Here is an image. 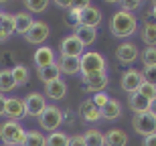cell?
Segmentation results:
<instances>
[{
  "label": "cell",
  "mask_w": 156,
  "mask_h": 146,
  "mask_svg": "<svg viewBox=\"0 0 156 146\" xmlns=\"http://www.w3.org/2000/svg\"><path fill=\"white\" fill-rule=\"evenodd\" d=\"M138 30V18L132 12L126 10H118L112 14L110 18V33L118 39H128Z\"/></svg>",
  "instance_id": "obj_1"
},
{
  "label": "cell",
  "mask_w": 156,
  "mask_h": 146,
  "mask_svg": "<svg viewBox=\"0 0 156 146\" xmlns=\"http://www.w3.org/2000/svg\"><path fill=\"white\" fill-rule=\"evenodd\" d=\"M24 110H27V116L30 118H39L43 112L47 110V98L45 94H39V91H30V94L24 95Z\"/></svg>",
  "instance_id": "obj_5"
},
{
  "label": "cell",
  "mask_w": 156,
  "mask_h": 146,
  "mask_svg": "<svg viewBox=\"0 0 156 146\" xmlns=\"http://www.w3.org/2000/svg\"><path fill=\"white\" fill-rule=\"evenodd\" d=\"M87 4H89V2H79V4H75L69 12H67V18H65V23L69 24V27H73V30H75L77 27L81 24V10H83Z\"/></svg>",
  "instance_id": "obj_28"
},
{
  "label": "cell",
  "mask_w": 156,
  "mask_h": 146,
  "mask_svg": "<svg viewBox=\"0 0 156 146\" xmlns=\"http://www.w3.org/2000/svg\"><path fill=\"white\" fill-rule=\"evenodd\" d=\"M65 95H67V83L63 81V77L45 85V98L47 99H55V101H59V99H63Z\"/></svg>",
  "instance_id": "obj_17"
},
{
  "label": "cell",
  "mask_w": 156,
  "mask_h": 146,
  "mask_svg": "<svg viewBox=\"0 0 156 146\" xmlns=\"http://www.w3.org/2000/svg\"><path fill=\"white\" fill-rule=\"evenodd\" d=\"M99 23H101V12H99V8H95L93 4H87L81 10V24L83 27H91V29H98Z\"/></svg>",
  "instance_id": "obj_16"
},
{
  "label": "cell",
  "mask_w": 156,
  "mask_h": 146,
  "mask_svg": "<svg viewBox=\"0 0 156 146\" xmlns=\"http://www.w3.org/2000/svg\"><path fill=\"white\" fill-rule=\"evenodd\" d=\"M2 146H8V144H2Z\"/></svg>",
  "instance_id": "obj_45"
},
{
  "label": "cell",
  "mask_w": 156,
  "mask_h": 146,
  "mask_svg": "<svg viewBox=\"0 0 156 146\" xmlns=\"http://www.w3.org/2000/svg\"><path fill=\"white\" fill-rule=\"evenodd\" d=\"M79 118L83 122H89V124L99 122L101 120V110L93 104L91 99H83V104L79 105Z\"/></svg>",
  "instance_id": "obj_14"
},
{
  "label": "cell",
  "mask_w": 156,
  "mask_h": 146,
  "mask_svg": "<svg viewBox=\"0 0 156 146\" xmlns=\"http://www.w3.org/2000/svg\"><path fill=\"white\" fill-rule=\"evenodd\" d=\"M4 105H6V95L0 94V116H4Z\"/></svg>",
  "instance_id": "obj_41"
},
{
  "label": "cell",
  "mask_w": 156,
  "mask_h": 146,
  "mask_svg": "<svg viewBox=\"0 0 156 146\" xmlns=\"http://www.w3.org/2000/svg\"><path fill=\"white\" fill-rule=\"evenodd\" d=\"M69 138L65 132H51V134L47 136V146H69Z\"/></svg>",
  "instance_id": "obj_32"
},
{
  "label": "cell",
  "mask_w": 156,
  "mask_h": 146,
  "mask_svg": "<svg viewBox=\"0 0 156 146\" xmlns=\"http://www.w3.org/2000/svg\"><path fill=\"white\" fill-rule=\"evenodd\" d=\"M128 108H130L136 116L148 114V112H150V99H146L144 95H140L138 91H136V94H130L128 95Z\"/></svg>",
  "instance_id": "obj_15"
},
{
  "label": "cell",
  "mask_w": 156,
  "mask_h": 146,
  "mask_svg": "<svg viewBox=\"0 0 156 146\" xmlns=\"http://www.w3.org/2000/svg\"><path fill=\"white\" fill-rule=\"evenodd\" d=\"M14 24H16V33L24 37L29 33V29L35 24V18H33V14L23 10V12H16V14H14Z\"/></svg>",
  "instance_id": "obj_20"
},
{
  "label": "cell",
  "mask_w": 156,
  "mask_h": 146,
  "mask_svg": "<svg viewBox=\"0 0 156 146\" xmlns=\"http://www.w3.org/2000/svg\"><path fill=\"white\" fill-rule=\"evenodd\" d=\"M59 51H61V57H75V59H81L85 47H83V43L77 39L75 35H67L61 41L59 45Z\"/></svg>",
  "instance_id": "obj_10"
},
{
  "label": "cell",
  "mask_w": 156,
  "mask_h": 146,
  "mask_svg": "<svg viewBox=\"0 0 156 146\" xmlns=\"http://www.w3.org/2000/svg\"><path fill=\"white\" fill-rule=\"evenodd\" d=\"M55 4H57L59 8H67V12H69L71 8H73V6H75V2H69V0H67V2H65V0H57V2H55Z\"/></svg>",
  "instance_id": "obj_39"
},
{
  "label": "cell",
  "mask_w": 156,
  "mask_h": 146,
  "mask_svg": "<svg viewBox=\"0 0 156 146\" xmlns=\"http://www.w3.org/2000/svg\"><path fill=\"white\" fill-rule=\"evenodd\" d=\"M116 57H118V61H120L122 65H132L134 61L140 57V49L136 47L132 41H126L116 49Z\"/></svg>",
  "instance_id": "obj_12"
},
{
  "label": "cell",
  "mask_w": 156,
  "mask_h": 146,
  "mask_svg": "<svg viewBox=\"0 0 156 146\" xmlns=\"http://www.w3.org/2000/svg\"><path fill=\"white\" fill-rule=\"evenodd\" d=\"M132 128L134 132H138L140 136H152L156 134V118L152 116L150 112L148 114H140V116L132 118Z\"/></svg>",
  "instance_id": "obj_6"
},
{
  "label": "cell",
  "mask_w": 156,
  "mask_h": 146,
  "mask_svg": "<svg viewBox=\"0 0 156 146\" xmlns=\"http://www.w3.org/2000/svg\"><path fill=\"white\" fill-rule=\"evenodd\" d=\"M142 146H156V134L146 136V138H144V142H142Z\"/></svg>",
  "instance_id": "obj_40"
},
{
  "label": "cell",
  "mask_w": 156,
  "mask_h": 146,
  "mask_svg": "<svg viewBox=\"0 0 156 146\" xmlns=\"http://www.w3.org/2000/svg\"><path fill=\"white\" fill-rule=\"evenodd\" d=\"M63 120H65V118H63V110L57 108V105H47V110L39 116L41 128L47 130L49 134H51V132H57V130L61 128Z\"/></svg>",
  "instance_id": "obj_4"
},
{
  "label": "cell",
  "mask_w": 156,
  "mask_h": 146,
  "mask_svg": "<svg viewBox=\"0 0 156 146\" xmlns=\"http://www.w3.org/2000/svg\"><path fill=\"white\" fill-rule=\"evenodd\" d=\"M81 63V75H91L105 71V57L98 51H85L79 59Z\"/></svg>",
  "instance_id": "obj_3"
},
{
  "label": "cell",
  "mask_w": 156,
  "mask_h": 146,
  "mask_svg": "<svg viewBox=\"0 0 156 146\" xmlns=\"http://www.w3.org/2000/svg\"><path fill=\"white\" fill-rule=\"evenodd\" d=\"M152 18H154V23H156V2H154V4H152Z\"/></svg>",
  "instance_id": "obj_43"
},
{
  "label": "cell",
  "mask_w": 156,
  "mask_h": 146,
  "mask_svg": "<svg viewBox=\"0 0 156 146\" xmlns=\"http://www.w3.org/2000/svg\"><path fill=\"white\" fill-rule=\"evenodd\" d=\"M81 83H83V87H85L87 91L99 94V91H105V87L110 85V77H108L105 71H101V73H91V75H83Z\"/></svg>",
  "instance_id": "obj_8"
},
{
  "label": "cell",
  "mask_w": 156,
  "mask_h": 146,
  "mask_svg": "<svg viewBox=\"0 0 156 146\" xmlns=\"http://www.w3.org/2000/svg\"><path fill=\"white\" fill-rule=\"evenodd\" d=\"M142 75H144V81H146V83H152V85H156V67H144Z\"/></svg>",
  "instance_id": "obj_37"
},
{
  "label": "cell",
  "mask_w": 156,
  "mask_h": 146,
  "mask_svg": "<svg viewBox=\"0 0 156 146\" xmlns=\"http://www.w3.org/2000/svg\"><path fill=\"white\" fill-rule=\"evenodd\" d=\"M14 33H16L14 14H10V12H4V16H2V23H0V43L8 41V39H10Z\"/></svg>",
  "instance_id": "obj_19"
},
{
  "label": "cell",
  "mask_w": 156,
  "mask_h": 146,
  "mask_svg": "<svg viewBox=\"0 0 156 146\" xmlns=\"http://www.w3.org/2000/svg\"><path fill=\"white\" fill-rule=\"evenodd\" d=\"M73 35L83 43V47H89V45H93L95 39H98V29H91V27H83V24H79V27L73 30Z\"/></svg>",
  "instance_id": "obj_21"
},
{
  "label": "cell",
  "mask_w": 156,
  "mask_h": 146,
  "mask_svg": "<svg viewBox=\"0 0 156 146\" xmlns=\"http://www.w3.org/2000/svg\"><path fill=\"white\" fill-rule=\"evenodd\" d=\"M12 77H14V83H16V87H20V85H27L30 79V71L29 67L24 63H16L14 67H12Z\"/></svg>",
  "instance_id": "obj_26"
},
{
  "label": "cell",
  "mask_w": 156,
  "mask_h": 146,
  "mask_svg": "<svg viewBox=\"0 0 156 146\" xmlns=\"http://www.w3.org/2000/svg\"><path fill=\"white\" fill-rule=\"evenodd\" d=\"M142 83H144V75H142V71H138V69H128V71H124V75H122V79H120L122 89H124L128 95H130V94H136Z\"/></svg>",
  "instance_id": "obj_9"
},
{
  "label": "cell",
  "mask_w": 156,
  "mask_h": 146,
  "mask_svg": "<svg viewBox=\"0 0 156 146\" xmlns=\"http://www.w3.org/2000/svg\"><path fill=\"white\" fill-rule=\"evenodd\" d=\"M140 37L146 43V47H156V23L146 20L140 29Z\"/></svg>",
  "instance_id": "obj_25"
},
{
  "label": "cell",
  "mask_w": 156,
  "mask_h": 146,
  "mask_svg": "<svg viewBox=\"0 0 156 146\" xmlns=\"http://www.w3.org/2000/svg\"><path fill=\"white\" fill-rule=\"evenodd\" d=\"M150 114H152V116L156 118V98H154V99L150 101Z\"/></svg>",
  "instance_id": "obj_42"
},
{
  "label": "cell",
  "mask_w": 156,
  "mask_h": 146,
  "mask_svg": "<svg viewBox=\"0 0 156 146\" xmlns=\"http://www.w3.org/2000/svg\"><path fill=\"white\" fill-rule=\"evenodd\" d=\"M83 142L85 146H105V134L99 132L98 128H89L83 134Z\"/></svg>",
  "instance_id": "obj_27"
},
{
  "label": "cell",
  "mask_w": 156,
  "mask_h": 146,
  "mask_svg": "<svg viewBox=\"0 0 156 146\" xmlns=\"http://www.w3.org/2000/svg\"><path fill=\"white\" fill-rule=\"evenodd\" d=\"M24 8L29 14H41L49 8V0H24Z\"/></svg>",
  "instance_id": "obj_31"
},
{
  "label": "cell",
  "mask_w": 156,
  "mask_h": 146,
  "mask_svg": "<svg viewBox=\"0 0 156 146\" xmlns=\"http://www.w3.org/2000/svg\"><path fill=\"white\" fill-rule=\"evenodd\" d=\"M57 65L63 75H79L81 73V63L75 57H59Z\"/></svg>",
  "instance_id": "obj_18"
},
{
  "label": "cell",
  "mask_w": 156,
  "mask_h": 146,
  "mask_svg": "<svg viewBox=\"0 0 156 146\" xmlns=\"http://www.w3.org/2000/svg\"><path fill=\"white\" fill-rule=\"evenodd\" d=\"M89 99H91L93 104H95V105L99 108V110H101V108H105V104L110 101V95L105 94V91H99V94H93Z\"/></svg>",
  "instance_id": "obj_35"
},
{
  "label": "cell",
  "mask_w": 156,
  "mask_h": 146,
  "mask_svg": "<svg viewBox=\"0 0 156 146\" xmlns=\"http://www.w3.org/2000/svg\"><path fill=\"white\" fill-rule=\"evenodd\" d=\"M16 83H14V77H12L10 69H0V94H10L14 91Z\"/></svg>",
  "instance_id": "obj_29"
},
{
  "label": "cell",
  "mask_w": 156,
  "mask_h": 146,
  "mask_svg": "<svg viewBox=\"0 0 156 146\" xmlns=\"http://www.w3.org/2000/svg\"><path fill=\"white\" fill-rule=\"evenodd\" d=\"M24 136H27V130L23 128V124H20V122L6 120V122L0 124V140H2V144L23 146Z\"/></svg>",
  "instance_id": "obj_2"
},
{
  "label": "cell",
  "mask_w": 156,
  "mask_h": 146,
  "mask_svg": "<svg viewBox=\"0 0 156 146\" xmlns=\"http://www.w3.org/2000/svg\"><path fill=\"white\" fill-rule=\"evenodd\" d=\"M4 116L8 118V120H12V122H20L23 118H27L24 99H23V98H6Z\"/></svg>",
  "instance_id": "obj_11"
},
{
  "label": "cell",
  "mask_w": 156,
  "mask_h": 146,
  "mask_svg": "<svg viewBox=\"0 0 156 146\" xmlns=\"http://www.w3.org/2000/svg\"><path fill=\"white\" fill-rule=\"evenodd\" d=\"M2 16H4V12H2V8H0V23H2Z\"/></svg>",
  "instance_id": "obj_44"
},
{
  "label": "cell",
  "mask_w": 156,
  "mask_h": 146,
  "mask_svg": "<svg viewBox=\"0 0 156 146\" xmlns=\"http://www.w3.org/2000/svg\"><path fill=\"white\" fill-rule=\"evenodd\" d=\"M138 8H142V2L140 0H132V2H120V10H126V12H136Z\"/></svg>",
  "instance_id": "obj_36"
},
{
  "label": "cell",
  "mask_w": 156,
  "mask_h": 146,
  "mask_svg": "<svg viewBox=\"0 0 156 146\" xmlns=\"http://www.w3.org/2000/svg\"><path fill=\"white\" fill-rule=\"evenodd\" d=\"M138 94H140V95H144L146 99H150V101H152V99L156 98V85H152V83H146V81H144L142 85H140Z\"/></svg>",
  "instance_id": "obj_34"
},
{
  "label": "cell",
  "mask_w": 156,
  "mask_h": 146,
  "mask_svg": "<svg viewBox=\"0 0 156 146\" xmlns=\"http://www.w3.org/2000/svg\"><path fill=\"white\" fill-rule=\"evenodd\" d=\"M33 63H35L37 69H45V67H49V65L57 63V59H55V49L49 47V45L39 47L35 51V55H33Z\"/></svg>",
  "instance_id": "obj_13"
},
{
  "label": "cell",
  "mask_w": 156,
  "mask_h": 146,
  "mask_svg": "<svg viewBox=\"0 0 156 146\" xmlns=\"http://www.w3.org/2000/svg\"><path fill=\"white\" fill-rule=\"evenodd\" d=\"M128 134L122 128H112L105 132V146H126Z\"/></svg>",
  "instance_id": "obj_22"
},
{
  "label": "cell",
  "mask_w": 156,
  "mask_h": 146,
  "mask_svg": "<svg viewBox=\"0 0 156 146\" xmlns=\"http://www.w3.org/2000/svg\"><path fill=\"white\" fill-rule=\"evenodd\" d=\"M140 59L144 67H156V47H146L140 53Z\"/></svg>",
  "instance_id": "obj_33"
},
{
  "label": "cell",
  "mask_w": 156,
  "mask_h": 146,
  "mask_svg": "<svg viewBox=\"0 0 156 146\" xmlns=\"http://www.w3.org/2000/svg\"><path fill=\"white\" fill-rule=\"evenodd\" d=\"M37 75H39V79L43 83H51V81H57V79H61V69H59V65L57 63H53L49 65V67H45V69H37Z\"/></svg>",
  "instance_id": "obj_23"
},
{
  "label": "cell",
  "mask_w": 156,
  "mask_h": 146,
  "mask_svg": "<svg viewBox=\"0 0 156 146\" xmlns=\"http://www.w3.org/2000/svg\"><path fill=\"white\" fill-rule=\"evenodd\" d=\"M23 146H47V136L39 130H27Z\"/></svg>",
  "instance_id": "obj_30"
},
{
  "label": "cell",
  "mask_w": 156,
  "mask_h": 146,
  "mask_svg": "<svg viewBox=\"0 0 156 146\" xmlns=\"http://www.w3.org/2000/svg\"><path fill=\"white\" fill-rule=\"evenodd\" d=\"M69 146H85V142H83V136H81V134L71 136V138H69Z\"/></svg>",
  "instance_id": "obj_38"
},
{
  "label": "cell",
  "mask_w": 156,
  "mask_h": 146,
  "mask_svg": "<svg viewBox=\"0 0 156 146\" xmlns=\"http://www.w3.org/2000/svg\"><path fill=\"white\" fill-rule=\"evenodd\" d=\"M49 35H51L49 24L43 23V20H35V24H33V27L29 29V33L24 35V41L30 43V45H39V47H43L45 41L49 39Z\"/></svg>",
  "instance_id": "obj_7"
},
{
  "label": "cell",
  "mask_w": 156,
  "mask_h": 146,
  "mask_svg": "<svg viewBox=\"0 0 156 146\" xmlns=\"http://www.w3.org/2000/svg\"><path fill=\"white\" fill-rule=\"evenodd\" d=\"M101 118L104 120H118V118H122V104L118 101V99H112L105 104V108H101Z\"/></svg>",
  "instance_id": "obj_24"
}]
</instances>
